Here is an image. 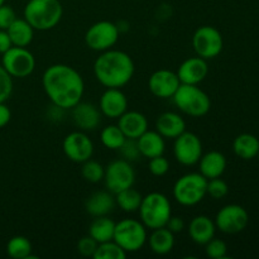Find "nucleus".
Wrapping results in <instances>:
<instances>
[{
  "instance_id": "393cba45",
  "label": "nucleus",
  "mask_w": 259,
  "mask_h": 259,
  "mask_svg": "<svg viewBox=\"0 0 259 259\" xmlns=\"http://www.w3.org/2000/svg\"><path fill=\"white\" fill-rule=\"evenodd\" d=\"M10 40L15 47H27L34 35V29L25 19H15L7 29Z\"/></svg>"
},
{
  "instance_id": "58836bf2",
  "label": "nucleus",
  "mask_w": 259,
  "mask_h": 259,
  "mask_svg": "<svg viewBox=\"0 0 259 259\" xmlns=\"http://www.w3.org/2000/svg\"><path fill=\"white\" fill-rule=\"evenodd\" d=\"M98 245L99 243L96 242L93 237L89 235V237H83L78 240L77 250L81 255H83V257H93Z\"/></svg>"
},
{
  "instance_id": "aec40b11",
  "label": "nucleus",
  "mask_w": 259,
  "mask_h": 259,
  "mask_svg": "<svg viewBox=\"0 0 259 259\" xmlns=\"http://www.w3.org/2000/svg\"><path fill=\"white\" fill-rule=\"evenodd\" d=\"M217 225L209 217L200 215L194 218L189 225V234L196 244L205 245L214 238Z\"/></svg>"
},
{
  "instance_id": "4c0bfd02",
  "label": "nucleus",
  "mask_w": 259,
  "mask_h": 259,
  "mask_svg": "<svg viewBox=\"0 0 259 259\" xmlns=\"http://www.w3.org/2000/svg\"><path fill=\"white\" fill-rule=\"evenodd\" d=\"M169 169V162L167 161V158H164L163 154L158 157H153L149 161V171L154 176H164V175L168 172Z\"/></svg>"
},
{
  "instance_id": "a19ab883",
  "label": "nucleus",
  "mask_w": 259,
  "mask_h": 259,
  "mask_svg": "<svg viewBox=\"0 0 259 259\" xmlns=\"http://www.w3.org/2000/svg\"><path fill=\"white\" fill-rule=\"evenodd\" d=\"M166 228L169 230V232L176 234V233L182 232V230L185 229V222L179 217H174V218L171 217L168 219V222H167Z\"/></svg>"
},
{
  "instance_id": "ea45409f",
  "label": "nucleus",
  "mask_w": 259,
  "mask_h": 259,
  "mask_svg": "<svg viewBox=\"0 0 259 259\" xmlns=\"http://www.w3.org/2000/svg\"><path fill=\"white\" fill-rule=\"evenodd\" d=\"M15 19H17V15L13 8L3 4L0 7V29L7 30Z\"/></svg>"
},
{
  "instance_id": "5701e85b",
  "label": "nucleus",
  "mask_w": 259,
  "mask_h": 259,
  "mask_svg": "<svg viewBox=\"0 0 259 259\" xmlns=\"http://www.w3.org/2000/svg\"><path fill=\"white\" fill-rule=\"evenodd\" d=\"M200 174L207 180L220 177L227 168V158L218 151L209 152L200 158Z\"/></svg>"
},
{
  "instance_id": "c85d7f7f",
  "label": "nucleus",
  "mask_w": 259,
  "mask_h": 259,
  "mask_svg": "<svg viewBox=\"0 0 259 259\" xmlns=\"http://www.w3.org/2000/svg\"><path fill=\"white\" fill-rule=\"evenodd\" d=\"M116 195V204L119 205L121 210L126 212H134L139 209L142 204L143 196L141 192L133 189V186L128 187L125 190H121Z\"/></svg>"
},
{
  "instance_id": "0eeeda50",
  "label": "nucleus",
  "mask_w": 259,
  "mask_h": 259,
  "mask_svg": "<svg viewBox=\"0 0 259 259\" xmlns=\"http://www.w3.org/2000/svg\"><path fill=\"white\" fill-rule=\"evenodd\" d=\"M114 242L126 253L138 252L147 240V230L143 223L134 219H124L115 224Z\"/></svg>"
},
{
  "instance_id": "7c9ffc66",
  "label": "nucleus",
  "mask_w": 259,
  "mask_h": 259,
  "mask_svg": "<svg viewBox=\"0 0 259 259\" xmlns=\"http://www.w3.org/2000/svg\"><path fill=\"white\" fill-rule=\"evenodd\" d=\"M125 139L126 137L118 125H108L101 132V143L109 149H119Z\"/></svg>"
},
{
  "instance_id": "39448f33",
  "label": "nucleus",
  "mask_w": 259,
  "mask_h": 259,
  "mask_svg": "<svg viewBox=\"0 0 259 259\" xmlns=\"http://www.w3.org/2000/svg\"><path fill=\"white\" fill-rule=\"evenodd\" d=\"M172 98L180 110L195 118L206 115L211 108L210 98L197 85L181 83Z\"/></svg>"
},
{
  "instance_id": "1a4fd4ad",
  "label": "nucleus",
  "mask_w": 259,
  "mask_h": 259,
  "mask_svg": "<svg viewBox=\"0 0 259 259\" xmlns=\"http://www.w3.org/2000/svg\"><path fill=\"white\" fill-rule=\"evenodd\" d=\"M3 67L12 77H27L34 71V56L25 47H12L3 53Z\"/></svg>"
},
{
  "instance_id": "4468645a",
  "label": "nucleus",
  "mask_w": 259,
  "mask_h": 259,
  "mask_svg": "<svg viewBox=\"0 0 259 259\" xmlns=\"http://www.w3.org/2000/svg\"><path fill=\"white\" fill-rule=\"evenodd\" d=\"M66 157L76 163L89 161L94 153V144L91 139L82 132H73L65 138L62 144Z\"/></svg>"
},
{
  "instance_id": "a878e982",
  "label": "nucleus",
  "mask_w": 259,
  "mask_h": 259,
  "mask_svg": "<svg viewBox=\"0 0 259 259\" xmlns=\"http://www.w3.org/2000/svg\"><path fill=\"white\" fill-rule=\"evenodd\" d=\"M233 149L234 153L239 158L249 161V159L255 158L259 153V139L255 136L249 133L239 134L234 139L233 143Z\"/></svg>"
},
{
  "instance_id": "b1692460",
  "label": "nucleus",
  "mask_w": 259,
  "mask_h": 259,
  "mask_svg": "<svg viewBox=\"0 0 259 259\" xmlns=\"http://www.w3.org/2000/svg\"><path fill=\"white\" fill-rule=\"evenodd\" d=\"M86 211L93 217H105L110 214L115 206V200L109 192H94L86 201Z\"/></svg>"
},
{
  "instance_id": "c756f323",
  "label": "nucleus",
  "mask_w": 259,
  "mask_h": 259,
  "mask_svg": "<svg viewBox=\"0 0 259 259\" xmlns=\"http://www.w3.org/2000/svg\"><path fill=\"white\" fill-rule=\"evenodd\" d=\"M8 255L14 259H28L32 253V244L28 238L18 235L12 238L7 245Z\"/></svg>"
},
{
  "instance_id": "37998d69",
  "label": "nucleus",
  "mask_w": 259,
  "mask_h": 259,
  "mask_svg": "<svg viewBox=\"0 0 259 259\" xmlns=\"http://www.w3.org/2000/svg\"><path fill=\"white\" fill-rule=\"evenodd\" d=\"M10 118H12V113L9 108L4 103H0V128L7 125L10 121Z\"/></svg>"
},
{
  "instance_id": "2f4dec72",
  "label": "nucleus",
  "mask_w": 259,
  "mask_h": 259,
  "mask_svg": "<svg viewBox=\"0 0 259 259\" xmlns=\"http://www.w3.org/2000/svg\"><path fill=\"white\" fill-rule=\"evenodd\" d=\"M95 259H125L126 252L114 240L100 243L93 255Z\"/></svg>"
},
{
  "instance_id": "473e14b6",
  "label": "nucleus",
  "mask_w": 259,
  "mask_h": 259,
  "mask_svg": "<svg viewBox=\"0 0 259 259\" xmlns=\"http://www.w3.org/2000/svg\"><path fill=\"white\" fill-rule=\"evenodd\" d=\"M81 172H82V177L86 181L91 182V184H96V182H100L104 179L105 169L99 162L89 159V161L83 162L82 171Z\"/></svg>"
},
{
  "instance_id": "c03bdc74",
  "label": "nucleus",
  "mask_w": 259,
  "mask_h": 259,
  "mask_svg": "<svg viewBox=\"0 0 259 259\" xmlns=\"http://www.w3.org/2000/svg\"><path fill=\"white\" fill-rule=\"evenodd\" d=\"M4 3H5V0H0V7H2V5L4 4Z\"/></svg>"
},
{
  "instance_id": "412c9836",
  "label": "nucleus",
  "mask_w": 259,
  "mask_h": 259,
  "mask_svg": "<svg viewBox=\"0 0 259 259\" xmlns=\"http://www.w3.org/2000/svg\"><path fill=\"white\" fill-rule=\"evenodd\" d=\"M157 132L161 134L163 138H175L181 136L186 131V123L184 119L176 113L167 111L161 114L157 119L156 123Z\"/></svg>"
},
{
  "instance_id": "6e6552de",
  "label": "nucleus",
  "mask_w": 259,
  "mask_h": 259,
  "mask_svg": "<svg viewBox=\"0 0 259 259\" xmlns=\"http://www.w3.org/2000/svg\"><path fill=\"white\" fill-rule=\"evenodd\" d=\"M192 46L199 57L204 60H211L220 55L224 40L222 33L217 28L204 25L195 32L192 37Z\"/></svg>"
},
{
  "instance_id": "dca6fc26",
  "label": "nucleus",
  "mask_w": 259,
  "mask_h": 259,
  "mask_svg": "<svg viewBox=\"0 0 259 259\" xmlns=\"http://www.w3.org/2000/svg\"><path fill=\"white\" fill-rule=\"evenodd\" d=\"M207 73H209V67L206 60L201 57L187 58L181 63L177 71L180 82L187 85H197L205 80Z\"/></svg>"
},
{
  "instance_id": "6ab92c4d",
  "label": "nucleus",
  "mask_w": 259,
  "mask_h": 259,
  "mask_svg": "<svg viewBox=\"0 0 259 259\" xmlns=\"http://www.w3.org/2000/svg\"><path fill=\"white\" fill-rule=\"evenodd\" d=\"M118 126L126 138L138 139L148 128V121L139 111H125L119 116Z\"/></svg>"
},
{
  "instance_id": "20e7f679",
  "label": "nucleus",
  "mask_w": 259,
  "mask_h": 259,
  "mask_svg": "<svg viewBox=\"0 0 259 259\" xmlns=\"http://www.w3.org/2000/svg\"><path fill=\"white\" fill-rule=\"evenodd\" d=\"M138 210L144 227L152 230L166 227L167 222L171 218L169 200L161 192H151L143 197Z\"/></svg>"
},
{
  "instance_id": "f3484780",
  "label": "nucleus",
  "mask_w": 259,
  "mask_h": 259,
  "mask_svg": "<svg viewBox=\"0 0 259 259\" xmlns=\"http://www.w3.org/2000/svg\"><path fill=\"white\" fill-rule=\"evenodd\" d=\"M128 108L126 96L119 89L109 88L100 99V109L108 118H119Z\"/></svg>"
},
{
  "instance_id": "f03ea898",
  "label": "nucleus",
  "mask_w": 259,
  "mask_h": 259,
  "mask_svg": "<svg viewBox=\"0 0 259 259\" xmlns=\"http://www.w3.org/2000/svg\"><path fill=\"white\" fill-rule=\"evenodd\" d=\"M94 73L101 85L108 89H119L133 77L134 62L123 51H104L94 63Z\"/></svg>"
},
{
  "instance_id": "a211bd4d",
  "label": "nucleus",
  "mask_w": 259,
  "mask_h": 259,
  "mask_svg": "<svg viewBox=\"0 0 259 259\" xmlns=\"http://www.w3.org/2000/svg\"><path fill=\"white\" fill-rule=\"evenodd\" d=\"M72 119L82 131H94L100 123V113L94 104L80 101L72 108Z\"/></svg>"
},
{
  "instance_id": "f8f14e48",
  "label": "nucleus",
  "mask_w": 259,
  "mask_h": 259,
  "mask_svg": "<svg viewBox=\"0 0 259 259\" xmlns=\"http://www.w3.org/2000/svg\"><path fill=\"white\" fill-rule=\"evenodd\" d=\"M249 215L247 210L237 204H230L220 209L215 218V225L225 234H237L247 228Z\"/></svg>"
},
{
  "instance_id": "ddd939ff",
  "label": "nucleus",
  "mask_w": 259,
  "mask_h": 259,
  "mask_svg": "<svg viewBox=\"0 0 259 259\" xmlns=\"http://www.w3.org/2000/svg\"><path fill=\"white\" fill-rule=\"evenodd\" d=\"M174 153L177 161L184 166H194L202 156V144L199 137L190 132H184L176 138Z\"/></svg>"
},
{
  "instance_id": "72a5a7b5",
  "label": "nucleus",
  "mask_w": 259,
  "mask_h": 259,
  "mask_svg": "<svg viewBox=\"0 0 259 259\" xmlns=\"http://www.w3.org/2000/svg\"><path fill=\"white\" fill-rule=\"evenodd\" d=\"M228 191H229V187H228L227 182H225L224 180L220 179V177L207 180L206 194L210 195L212 199L215 200L223 199L224 196H227Z\"/></svg>"
},
{
  "instance_id": "cd10ccee",
  "label": "nucleus",
  "mask_w": 259,
  "mask_h": 259,
  "mask_svg": "<svg viewBox=\"0 0 259 259\" xmlns=\"http://www.w3.org/2000/svg\"><path fill=\"white\" fill-rule=\"evenodd\" d=\"M114 230H115V223L108 217H96V219L91 223L89 235L93 237L96 242L100 243L110 242L114 238Z\"/></svg>"
},
{
  "instance_id": "a18cd8bd",
  "label": "nucleus",
  "mask_w": 259,
  "mask_h": 259,
  "mask_svg": "<svg viewBox=\"0 0 259 259\" xmlns=\"http://www.w3.org/2000/svg\"><path fill=\"white\" fill-rule=\"evenodd\" d=\"M257 157H258V159H259V153H258V156H257Z\"/></svg>"
},
{
  "instance_id": "f704fd0d",
  "label": "nucleus",
  "mask_w": 259,
  "mask_h": 259,
  "mask_svg": "<svg viewBox=\"0 0 259 259\" xmlns=\"http://www.w3.org/2000/svg\"><path fill=\"white\" fill-rule=\"evenodd\" d=\"M206 248H205V252H206L207 257L212 259H223L227 257L228 253V247L225 244V242L220 239H214L212 238L209 243H206Z\"/></svg>"
},
{
  "instance_id": "9d476101",
  "label": "nucleus",
  "mask_w": 259,
  "mask_h": 259,
  "mask_svg": "<svg viewBox=\"0 0 259 259\" xmlns=\"http://www.w3.org/2000/svg\"><path fill=\"white\" fill-rule=\"evenodd\" d=\"M106 187L113 194H118L121 190L133 186L136 181V174L129 161L125 159H116L109 163L104 174Z\"/></svg>"
},
{
  "instance_id": "e433bc0d",
  "label": "nucleus",
  "mask_w": 259,
  "mask_h": 259,
  "mask_svg": "<svg viewBox=\"0 0 259 259\" xmlns=\"http://www.w3.org/2000/svg\"><path fill=\"white\" fill-rule=\"evenodd\" d=\"M119 151L121 152V156L124 157L125 161H136V159L139 158V156H141L137 139L126 138L125 142L123 143V146L119 148Z\"/></svg>"
},
{
  "instance_id": "423d86ee",
  "label": "nucleus",
  "mask_w": 259,
  "mask_h": 259,
  "mask_svg": "<svg viewBox=\"0 0 259 259\" xmlns=\"http://www.w3.org/2000/svg\"><path fill=\"white\" fill-rule=\"evenodd\" d=\"M207 179L201 174H187L180 177L174 186V196L184 206L199 204L206 195Z\"/></svg>"
},
{
  "instance_id": "bb28decb",
  "label": "nucleus",
  "mask_w": 259,
  "mask_h": 259,
  "mask_svg": "<svg viewBox=\"0 0 259 259\" xmlns=\"http://www.w3.org/2000/svg\"><path fill=\"white\" fill-rule=\"evenodd\" d=\"M175 245V235L169 232L166 227L153 229V233L149 237V247L152 252L156 254L164 255L174 249Z\"/></svg>"
},
{
  "instance_id": "79ce46f5",
  "label": "nucleus",
  "mask_w": 259,
  "mask_h": 259,
  "mask_svg": "<svg viewBox=\"0 0 259 259\" xmlns=\"http://www.w3.org/2000/svg\"><path fill=\"white\" fill-rule=\"evenodd\" d=\"M13 47V43L10 40L9 34L7 30L0 29V53H5L9 48Z\"/></svg>"
},
{
  "instance_id": "f257e3e1",
  "label": "nucleus",
  "mask_w": 259,
  "mask_h": 259,
  "mask_svg": "<svg viewBox=\"0 0 259 259\" xmlns=\"http://www.w3.org/2000/svg\"><path fill=\"white\" fill-rule=\"evenodd\" d=\"M43 89L55 106L72 109L83 95V80L75 68L67 65L50 66L43 73Z\"/></svg>"
},
{
  "instance_id": "7ed1b4c3",
  "label": "nucleus",
  "mask_w": 259,
  "mask_h": 259,
  "mask_svg": "<svg viewBox=\"0 0 259 259\" xmlns=\"http://www.w3.org/2000/svg\"><path fill=\"white\" fill-rule=\"evenodd\" d=\"M60 0H29L24 8V19L37 30L55 28L62 18Z\"/></svg>"
},
{
  "instance_id": "9b49d317",
  "label": "nucleus",
  "mask_w": 259,
  "mask_h": 259,
  "mask_svg": "<svg viewBox=\"0 0 259 259\" xmlns=\"http://www.w3.org/2000/svg\"><path fill=\"white\" fill-rule=\"evenodd\" d=\"M119 28L111 22H98L91 25L85 34V42L94 51H108L118 42Z\"/></svg>"
},
{
  "instance_id": "c9c22d12",
  "label": "nucleus",
  "mask_w": 259,
  "mask_h": 259,
  "mask_svg": "<svg viewBox=\"0 0 259 259\" xmlns=\"http://www.w3.org/2000/svg\"><path fill=\"white\" fill-rule=\"evenodd\" d=\"M13 80L12 76L5 71L3 66H0V103H5L12 95Z\"/></svg>"
},
{
  "instance_id": "4be33fe9",
  "label": "nucleus",
  "mask_w": 259,
  "mask_h": 259,
  "mask_svg": "<svg viewBox=\"0 0 259 259\" xmlns=\"http://www.w3.org/2000/svg\"><path fill=\"white\" fill-rule=\"evenodd\" d=\"M137 143H138L141 156L146 157V158L162 156L164 153V148H166L163 137L158 132L146 131L137 139Z\"/></svg>"
},
{
  "instance_id": "2eb2a0df",
  "label": "nucleus",
  "mask_w": 259,
  "mask_h": 259,
  "mask_svg": "<svg viewBox=\"0 0 259 259\" xmlns=\"http://www.w3.org/2000/svg\"><path fill=\"white\" fill-rule=\"evenodd\" d=\"M149 90L154 96L161 99L172 98L181 85L177 73L169 70H158L149 77Z\"/></svg>"
}]
</instances>
